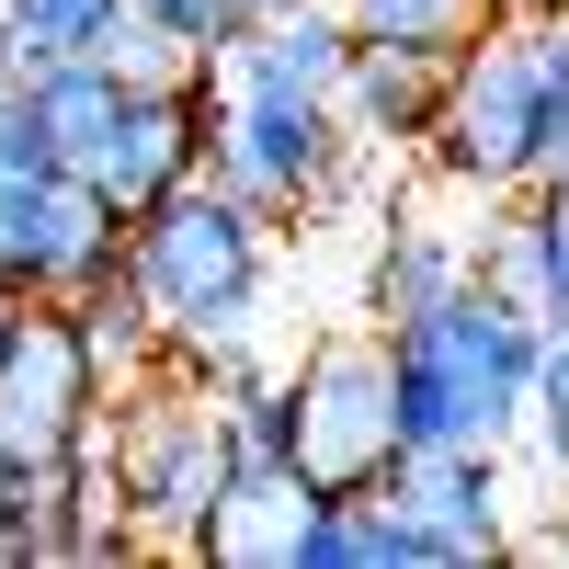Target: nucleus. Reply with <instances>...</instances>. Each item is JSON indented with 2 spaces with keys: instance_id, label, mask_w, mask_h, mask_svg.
Wrapping results in <instances>:
<instances>
[{
  "instance_id": "4",
  "label": "nucleus",
  "mask_w": 569,
  "mask_h": 569,
  "mask_svg": "<svg viewBox=\"0 0 569 569\" xmlns=\"http://www.w3.org/2000/svg\"><path fill=\"white\" fill-rule=\"evenodd\" d=\"M103 456H114L126 525L160 536V547H194L206 501L228 490V467H240V433H228V399L171 353V365H149V376H126V388H114V433H103Z\"/></svg>"
},
{
  "instance_id": "26",
  "label": "nucleus",
  "mask_w": 569,
  "mask_h": 569,
  "mask_svg": "<svg viewBox=\"0 0 569 569\" xmlns=\"http://www.w3.org/2000/svg\"><path fill=\"white\" fill-rule=\"evenodd\" d=\"M525 558H569V512H558V525H547V536H536Z\"/></svg>"
},
{
  "instance_id": "7",
  "label": "nucleus",
  "mask_w": 569,
  "mask_h": 569,
  "mask_svg": "<svg viewBox=\"0 0 569 569\" xmlns=\"http://www.w3.org/2000/svg\"><path fill=\"white\" fill-rule=\"evenodd\" d=\"M353 160V126L342 103H262V91H217V137H206V171L228 182L240 206L262 217H297L319 206Z\"/></svg>"
},
{
  "instance_id": "5",
  "label": "nucleus",
  "mask_w": 569,
  "mask_h": 569,
  "mask_svg": "<svg viewBox=\"0 0 569 569\" xmlns=\"http://www.w3.org/2000/svg\"><path fill=\"white\" fill-rule=\"evenodd\" d=\"M103 353L69 297H23V319L0 330V456L12 467H58L80 445H103Z\"/></svg>"
},
{
  "instance_id": "12",
  "label": "nucleus",
  "mask_w": 569,
  "mask_h": 569,
  "mask_svg": "<svg viewBox=\"0 0 569 569\" xmlns=\"http://www.w3.org/2000/svg\"><path fill=\"white\" fill-rule=\"evenodd\" d=\"M342 69H353L342 0H284L273 23H251V34L217 58V91H262V103H342Z\"/></svg>"
},
{
  "instance_id": "27",
  "label": "nucleus",
  "mask_w": 569,
  "mask_h": 569,
  "mask_svg": "<svg viewBox=\"0 0 569 569\" xmlns=\"http://www.w3.org/2000/svg\"><path fill=\"white\" fill-rule=\"evenodd\" d=\"M512 12H569V0H512Z\"/></svg>"
},
{
  "instance_id": "8",
  "label": "nucleus",
  "mask_w": 569,
  "mask_h": 569,
  "mask_svg": "<svg viewBox=\"0 0 569 569\" xmlns=\"http://www.w3.org/2000/svg\"><path fill=\"white\" fill-rule=\"evenodd\" d=\"M126 251V217L80 171H0V284L12 297H80Z\"/></svg>"
},
{
  "instance_id": "29",
  "label": "nucleus",
  "mask_w": 569,
  "mask_h": 569,
  "mask_svg": "<svg viewBox=\"0 0 569 569\" xmlns=\"http://www.w3.org/2000/svg\"><path fill=\"white\" fill-rule=\"evenodd\" d=\"M558 194H569V182H558Z\"/></svg>"
},
{
  "instance_id": "18",
  "label": "nucleus",
  "mask_w": 569,
  "mask_h": 569,
  "mask_svg": "<svg viewBox=\"0 0 569 569\" xmlns=\"http://www.w3.org/2000/svg\"><path fill=\"white\" fill-rule=\"evenodd\" d=\"M23 91H34V114H46V137H58V160L80 171L91 149H103V126H114V103L137 80H114L103 58H58V69H23Z\"/></svg>"
},
{
  "instance_id": "1",
  "label": "nucleus",
  "mask_w": 569,
  "mask_h": 569,
  "mask_svg": "<svg viewBox=\"0 0 569 569\" xmlns=\"http://www.w3.org/2000/svg\"><path fill=\"white\" fill-rule=\"evenodd\" d=\"M547 319L525 297H501L490 273L445 284L433 308L388 319V376H399V456L421 445H512L536 399Z\"/></svg>"
},
{
  "instance_id": "13",
  "label": "nucleus",
  "mask_w": 569,
  "mask_h": 569,
  "mask_svg": "<svg viewBox=\"0 0 569 569\" xmlns=\"http://www.w3.org/2000/svg\"><path fill=\"white\" fill-rule=\"evenodd\" d=\"M479 273L501 284V297H525L547 330L569 319V194H558V182H525V206L490 228V262Z\"/></svg>"
},
{
  "instance_id": "14",
  "label": "nucleus",
  "mask_w": 569,
  "mask_h": 569,
  "mask_svg": "<svg viewBox=\"0 0 569 569\" xmlns=\"http://www.w3.org/2000/svg\"><path fill=\"white\" fill-rule=\"evenodd\" d=\"M445 103V58H410V46H353V69H342V126L353 137H421Z\"/></svg>"
},
{
  "instance_id": "17",
  "label": "nucleus",
  "mask_w": 569,
  "mask_h": 569,
  "mask_svg": "<svg viewBox=\"0 0 569 569\" xmlns=\"http://www.w3.org/2000/svg\"><path fill=\"white\" fill-rule=\"evenodd\" d=\"M69 308H80V330H91V353H103V376H114V388H126V376H149V365L171 353V342H160V319H149V284L126 273V251L91 273Z\"/></svg>"
},
{
  "instance_id": "16",
  "label": "nucleus",
  "mask_w": 569,
  "mask_h": 569,
  "mask_svg": "<svg viewBox=\"0 0 569 569\" xmlns=\"http://www.w3.org/2000/svg\"><path fill=\"white\" fill-rule=\"evenodd\" d=\"M388 558H410V525L388 512V490H319L297 569H388ZM410 569H421V558H410Z\"/></svg>"
},
{
  "instance_id": "10",
  "label": "nucleus",
  "mask_w": 569,
  "mask_h": 569,
  "mask_svg": "<svg viewBox=\"0 0 569 569\" xmlns=\"http://www.w3.org/2000/svg\"><path fill=\"white\" fill-rule=\"evenodd\" d=\"M206 137H217V69L149 80V91H126V103H114V126H103V149L80 160V182H91L114 217H137V206H160L171 182L206 171Z\"/></svg>"
},
{
  "instance_id": "22",
  "label": "nucleus",
  "mask_w": 569,
  "mask_h": 569,
  "mask_svg": "<svg viewBox=\"0 0 569 569\" xmlns=\"http://www.w3.org/2000/svg\"><path fill=\"white\" fill-rule=\"evenodd\" d=\"M137 12H160V23H171V34H182V46H194V58L217 69V58H228V46H240L251 23H273V12H284V0H137Z\"/></svg>"
},
{
  "instance_id": "28",
  "label": "nucleus",
  "mask_w": 569,
  "mask_h": 569,
  "mask_svg": "<svg viewBox=\"0 0 569 569\" xmlns=\"http://www.w3.org/2000/svg\"><path fill=\"white\" fill-rule=\"evenodd\" d=\"M0 490H12V456H0Z\"/></svg>"
},
{
  "instance_id": "3",
  "label": "nucleus",
  "mask_w": 569,
  "mask_h": 569,
  "mask_svg": "<svg viewBox=\"0 0 569 569\" xmlns=\"http://www.w3.org/2000/svg\"><path fill=\"white\" fill-rule=\"evenodd\" d=\"M126 273L149 284L160 342L194 353V342H217V330H251L262 284H273V217L240 206L217 171H194V182H171L160 206L126 217Z\"/></svg>"
},
{
  "instance_id": "19",
  "label": "nucleus",
  "mask_w": 569,
  "mask_h": 569,
  "mask_svg": "<svg viewBox=\"0 0 569 569\" xmlns=\"http://www.w3.org/2000/svg\"><path fill=\"white\" fill-rule=\"evenodd\" d=\"M353 46H410V58H456L479 34V0H342Z\"/></svg>"
},
{
  "instance_id": "23",
  "label": "nucleus",
  "mask_w": 569,
  "mask_h": 569,
  "mask_svg": "<svg viewBox=\"0 0 569 569\" xmlns=\"http://www.w3.org/2000/svg\"><path fill=\"white\" fill-rule=\"evenodd\" d=\"M525 433L547 456V479L569 490V319L547 330V353H536V399H525Z\"/></svg>"
},
{
  "instance_id": "25",
  "label": "nucleus",
  "mask_w": 569,
  "mask_h": 569,
  "mask_svg": "<svg viewBox=\"0 0 569 569\" xmlns=\"http://www.w3.org/2000/svg\"><path fill=\"white\" fill-rule=\"evenodd\" d=\"M536 182H569V114L547 126V171H536Z\"/></svg>"
},
{
  "instance_id": "15",
  "label": "nucleus",
  "mask_w": 569,
  "mask_h": 569,
  "mask_svg": "<svg viewBox=\"0 0 569 569\" xmlns=\"http://www.w3.org/2000/svg\"><path fill=\"white\" fill-rule=\"evenodd\" d=\"M467 273H479V262H467L433 217H388V251H376V273H365V308H376V330H388V319L433 308L445 284H467Z\"/></svg>"
},
{
  "instance_id": "2",
  "label": "nucleus",
  "mask_w": 569,
  "mask_h": 569,
  "mask_svg": "<svg viewBox=\"0 0 569 569\" xmlns=\"http://www.w3.org/2000/svg\"><path fill=\"white\" fill-rule=\"evenodd\" d=\"M569 114V12H536V23H490L445 58V103L421 126L445 182L467 194H525L547 171V126Z\"/></svg>"
},
{
  "instance_id": "9",
  "label": "nucleus",
  "mask_w": 569,
  "mask_h": 569,
  "mask_svg": "<svg viewBox=\"0 0 569 569\" xmlns=\"http://www.w3.org/2000/svg\"><path fill=\"white\" fill-rule=\"evenodd\" d=\"M376 490H388V512L410 525V558H421V569H479V558H512L501 445H421V456H399Z\"/></svg>"
},
{
  "instance_id": "20",
  "label": "nucleus",
  "mask_w": 569,
  "mask_h": 569,
  "mask_svg": "<svg viewBox=\"0 0 569 569\" xmlns=\"http://www.w3.org/2000/svg\"><path fill=\"white\" fill-rule=\"evenodd\" d=\"M126 0H0V46H12L23 69H58V58H91V34H103Z\"/></svg>"
},
{
  "instance_id": "11",
  "label": "nucleus",
  "mask_w": 569,
  "mask_h": 569,
  "mask_svg": "<svg viewBox=\"0 0 569 569\" xmlns=\"http://www.w3.org/2000/svg\"><path fill=\"white\" fill-rule=\"evenodd\" d=\"M308 512H319V490H308L297 456H240V467H228V490L206 501V525H194V547H182V558H206V569H297Z\"/></svg>"
},
{
  "instance_id": "21",
  "label": "nucleus",
  "mask_w": 569,
  "mask_h": 569,
  "mask_svg": "<svg viewBox=\"0 0 569 569\" xmlns=\"http://www.w3.org/2000/svg\"><path fill=\"white\" fill-rule=\"evenodd\" d=\"M91 58H103L114 80H137V91H149V80H194V69H206L194 46H182L160 12H137V0H126V12H114L103 34H91Z\"/></svg>"
},
{
  "instance_id": "6",
  "label": "nucleus",
  "mask_w": 569,
  "mask_h": 569,
  "mask_svg": "<svg viewBox=\"0 0 569 569\" xmlns=\"http://www.w3.org/2000/svg\"><path fill=\"white\" fill-rule=\"evenodd\" d=\"M297 399V467L308 490H376L399 467V376H388V330H330L284 376Z\"/></svg>"
},
{
  "instance_id": "24",
  "label": "nucleus",
  "mask_w": 569,
  "mask_h": 569,
  "mask_svg": "<svg viewBox=\"0 0 569 569\" xmlns=\"http://www.w3.org/2000/svg\"><path fill=\"white\" fill-rule=\"evenodd\" d=\"M0 171H69L58 137H46V114H34V91H12V103H0Z\"/></svg>"
}]
</instances>
